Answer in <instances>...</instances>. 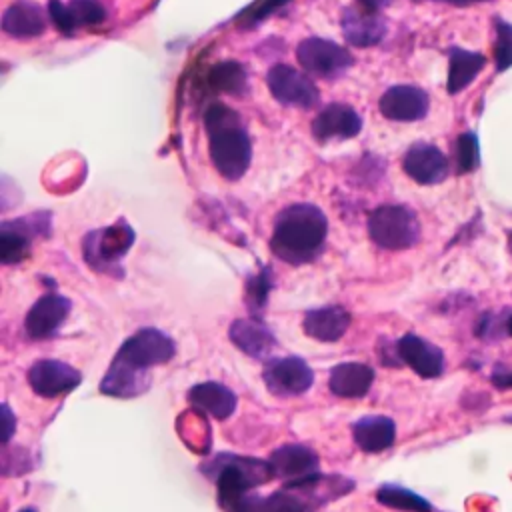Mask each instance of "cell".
I'll use <instances>...</instances> for the list:
<instances>
[{"label":"cell","instance_id":"1","mask_svg":"<svg viewBox=\"0 0 512 512\" xmlns=\"http://www.w3.org/2000/svg\"><path fill=\"white\" fill-rule=\"evenodd\" d=\"M354 480L342 474H314L298 482H284L272 494L242 492L232 498L220 500L224 512H314L324 504L342 498L354 490Z\"/></svg>","mask_w":512,"mask_h":512},{"label":"cell","instance_id":"2","mask_svg":"<svg viewBox=\"0 0 512 512\" xmlns=\"http://www.w3.org/2000/svg\"><path fill=\"white\" fill-rule=\"evenodd\" d=\"M328 232L326 214L308 202L282 208L272 226L270 250L284 262L300 266L312 262L324 246Z\"/></svg>","mask_w":512,"mask_h":512},{"label":"cell","instance_id":"3","mask_svg":"<svg viewBox=\"0 0 512 512\" xmlns=\"http://www.w3.org/2000/svg\"><path fill=\"white\" fill-rule=\"evenodd\" d=\"M208 150L214 168L226 180H240L250 168L252 144L242 118L230 106L214 102L204 112Z\"/></svg>","mask_w":512,"mask_h":512},{"label":"cell","instance_id":"4","mask_svg":"<svg viewBox=\"0 0 512 512\" xmlns=\"http://www.w3.org/2000/svg\"><path fill=\"white\" fill-rule=\"evenodd\" d=\"M200 472L214 480L218 490V500L250 492L256 486L266 484L274 478L272 466L268 460L238 456V454H218L210 462L200 466Z\"/></svg>","mask_w":512,"mask_h":512},{"label":"cell","instance_id":"5","mask_svg":"<svg viewBox=\"0 0 512 512\" xmlns=\"http://www.w3.org/2000/svg\"><path fill=\"white\" fill-rule=\"evenodd\" d=\"M132 244L134 230L124 218H120L106 228L88 232L82 240V254L92 270L110 276H122L120 260L124 258V254H128Z\"/></svg>","mask_w":512,"mask_h":512},{"label":"cell","instance_id":"6","mask_svg":"<svg viewBox=\"0 0 512 512\" xmlns=\"http://www.w3.org/2000/svg\"><path fill=\"white\" fill-rule=\"evenodd\" d=\"M174 354H176L174 340L166 332L148 326L128 336L118 348L112 362L132 372L152 376V368L170 362Z\"/></svg>","mask_w":512,"mask_h":512},{"label":"cell","instance_id":"7","mask_svg":"<svg viewBox=\"0 0 512 512\" xmlns=\"http://www.w3.org/2000/svg\"><path fill=\"white\" fill-rule=\"evenodd\" d=\"M368 234L384 250H406L420 238V222L404 204H382L368 216Z\"/></svg>","mask_w":512,"mask_h":512},{"label":"cell","instance_id":"8","mask_svg":"<svg viewBox=\"0 0 512 512\" xmlns=\"http://www.w3.org/2000/svg\"><path fill=\"white\" fill-rule=\"evenodd\" d=\"M262 380L272 396L292 398L312 388L314 370L300 356H274L264 362Z\"/></svg>","mask_w":512,"mask_h":512},{"label":"cell","instance_id":"9","mask_svg":"<svg viewBox=\"0 0 512 512\" xmlns=\"http://www.w3.org/2000/svg\"><path fill=\"white\" fill-rule=\"evenodd\" d=\"M296 58L304 72L324 80L342 76L354 62L344 46L318 36L304 38L296 46Z\"/></svg>","mask_w":512,"mask_h":512},{"label":"cell","instance_id":"10","mask_svg":"<svg viewBox=\"0 0 512 512\" xmlns=\"http://www.w3.org/2000/svg\"><path fill=\"white\" fill-rule=\"evenodd\" d=\"M26 380L34 394L52 400L76 390L82 382V372L68 362L56 358H42L28 368Z\"/></svg>","mask_w":512,"mask_h":512},{"label":"cell","instance_id":"11","mask_svg":"<svg viewBox=\"0 0 512 512\" xmlns=\"http://www.w3.org/2000/svg\"><path fill=\"white\" fill-rule=\"evenodd\" d=\"M266 84L270 94L284 106L312 108L320 100L316 84L300 70L288 64H276L268 70Z\"/></svg>","mask_w":512,"mask_h":512},{"label":"cell","instance_id":"12","mask_svg":"<svg viewBox=\"0 0 512 512\" xmlns=\"http://www.w3.org/2000/svg\"><path fill=\"white\" fill-rule=\"evenodd\" d=\"M72 310V302L56 292L40 296L24 318V330L32 340H46L56 336Z\"/></svg>","mask_w":512,"mask_h":512},{"label":"cell","instance_id":"13","mask_svg":"<svg viewBox=\"0 0 512 512\" xmlns=\"http://www.w3.org/2000/svg\"><path fill=\"white\" fill-rule=\"evenodd\" d=\"M36 232H48V218L28 214L26 218L2 222L0 226V262L10 266L22 262L30 252V242Z\"/></svg>","mask_w":512,"mask_h":512},{"label":"cell","instance_id":"14","mask_svg":"<svg viewBox=\"0 0 512 512\" xmlns=\"http://www.w3.org/2000/svg\"><path fill=\"white\" fill-rule=\"evenodd\" d=\"M274 478L284 482H298L320 472V456L306 444H282L268 456Z\"/></svg>","mask_w":512,"mask_h":512},{"label":"cell","instance_id":"15","mask_svg":"<svg viewBox=\"0 0 512 512\" xmlns=\"http://www.w3.org/2000/svg\"><path fill=\"white\" fill-rule=\"evenodd\" d=\"M428 94L412 84L390 86L378 100V110L392 122H416L428 114Z\"/></svg>","mask_w":512,"mask_h":512},{"label":"cell","instance_id":"16","mask_svg":"<svg viewBox=\"0 0 512 512\" xmlns=\"http://www.w3.org/2000/svg\"><path fill=\"white\" fill-rule=\"evenodd\" d=\"M228 338L240 352L264 362L274 358V350L278 346L274 332L256 316L236 318L228 328Z\"/></svg>","mask_w":512,"mask_h":512},{"label":"cell","instance_id":"17","mask_svg":"<svg viewBox=\"0 0 512 512\" xmlns=\"http://www.w3.org/2000/svg\"><path fill=\"white\" fill-rule=\"evenodd\" d=\"M396 352L400 362L420 378H438L444 372V352L418 334L410 332L398 338Z\"/></svg>","mask_w":512,"mask_h":512},{"label":"cell","instance_id":"18","mask_svg":"<svg viewBox=\"0 0 512 512\" xmlns=\"http://www.w3.org/2000/svg\"><path fill=\"white\" fill-rule=\"evenodd\" d=\"M48 18L62 34H74L78 28L98 26L106 20V8L100 0H60L48 2Z\"/></svg>","mask_w":512,"mask_h":512},{"label":"cell","instance_id":"19","mask_svg":"<svg viewBox=\"0 0 512 512\" xmlns=\"http://www.w3.org/2000/svg\"><path fill=\"white\" fill-rule=\"evenodd\" d=\"M360 130H362L360 114L344 102H332L324 106L312 120V134L318 142L348 140V138H354Z\"/></svg>","mask_w":512,"mask_h":512},{"label":"cell","instance_id":"20","mask_svg":"<svg viewBox=\"0 0 512 512\" xmlns=\"http://www.w3.org/2000/svg\"><path fill=\"white\" fill-rule=\"evenodd\" d=\"M402 168L414 182L432 186L448 176V158L438 146L416 142L406 150Z\"/></svg>","mask_w":512,"mask_h":512},{"label":"cell","instance_id":"21","mask_svg":"<svg viewBox=\"0 0 512 512\" xmlns=\"http://www.w3.org/2000/svg\"><path fill=\"white\" fill-rule=\"evenodd\" d=\"M342 34L348 44L368 48L384 38L386 20L378 14V10L366 8L362 4L348 6L342 14Z\"/></svg>","mask_w":512,"mask_h":512},{"label":"cell","instance_id":"22","mask_svg":"<svg viewBox=\"0 0 512 512\" xmlns=\"http://www.w3.org/2000/svg\"><path fill=\"white\" fill-rule=\"evenodd\" d=\"M48 10L34 0H16L2 14V30L12 38H36L46 30Z\"/></svg>","mask_w":512,"mask_h":512},{"label":"cell","instance_id":"23","mask_svg":"<svg viewBox=\"0 0 512 512\" xmlns=\"http://www.w3.org/2000/svg\"><path fill=\"white\" fill-rule=\"evenodd\" d=\"M352 316L342 306L312 308L302 318V330L308 338L318 342H336L350 328Z\"/></svg>","mask_w":512,"mask_h":512},{"label":"cell","instance_id":"24","mask_svg":"<svg viewBox=\"0 0 512 512\" xmlns=\"http://www.w3.org/2000/svg\"><path fill=\"white\" fill-rule=\"evenodd\" d=\"M186 398L196 410H200L202 414H208L216 420L230 418L238 406L236 394L226 384L214 382V380L194 384L188 390Z\"/></svg>","mask_w":512,"mask_h":512},{"label":"cell","instance_id":"25","mask_svg":"<svg viewBox=\"0 0 512 512\" xmlns=\"http://www.w3.org/2000/svg\"><path fill=\"white\" fill-rule=\"evenodd\" d=\"M374 382V368L364 362H340L330 368L328 388L338 398H362Z\"/></svg>","mask_w":512,"mask_h":512},{"label":"cell","instance_id":"26","mask_svg":"<svg viewBox=\"0 0 512 512\" xmlns=\"http://www.w3.org/2000/svg\"><path fill=\"white\" fill-rule=\"evenodd\" d=\"M352 438L362 452L378 454L392 448L396 440V424L384 414H366L352 424Z\"/></svg>","mask_w":512,"mask_h":512},{"label":"cell","instance_id":"27","mask_svg":"<svg viewBox=\"0 0 512 512\" xmlns=\"http://www.w3.org/2000/svg\"><path fill=\"white\" fill-rule=\"evenodd\" d=\"M448 80H446V88L450 94H458L462 92L486 66V56L480 52H472V50H464L458 46H452L448 52Z\"/></svg>","mask_w":512,"mask_h":512},{"label":"cell","instance_id":"28","mask_svg":"<svg viewBox=\"0 0 512 512\" xmlns=\"http://www.w3.org/2000/svg\"><path fill=\"white\" fill-rule=\"evenodd\" d=\"M376 500L386 508L402 512H434L432 504L424 496L398 484H382L376 490Z\"/></svg>","mask_w":512,"mask_h":512},{"label":"cell","instance_id":"29","mask_svg":"<svg viewBox=\"0 0 512 512\" xmlns=\"http://www.w3.org/2000/svg\"><path fill=\"white\" fill-rule=\"evenodd\" d=\"M208 86L214 92L242 94L246 90V70L234 60L218 62L208 72Z\"/></svg>","mask_w":512,"mask_h":512},{"label":"cell","instance_id":"30","mask_svg":"<svg viewBox=\"0 0 512 512\" xmlns=\"http://www.w3.org/2000/svg\"><path fill=\"white\" fill-rule=\"evenodd\" d=\"M270 288H272V274L268 268H262L256 276H250V280L246 284V304H248V310L252 312V316L260 318L258 312L266 306Z\"/></svg>","mask_w":512,"mask_h":512},{"label":"cell","instance_id":"31","mask_svg":"<svg viewBox=\"0 0 512 512\" xmlns=\"http://www.w3.org/2000/svg\"><path fill=\"white\" fill-rule=\"evenodd\" d=\"M456 170L460 174H468L478 168L480 164V144L474 132H464L456 140Z\"/></svg>","mask_w":512,"mask_h":512},{"label":"cell","instance_id":"32","mask_svg":"<svg viewBox=\"0 0 512 512\" xmlns=\"http://www.w3.org/2000/svg\"><path fill=\"white\" fill-rule=\"evenodd\" d=\"M496 70L504 72L512 66V24L496 18V44H494Z\"/></svg>","mask_w":512,"mask_h":512},{"label":"cell","instance_id":"33","mask_svg":"<svg viewBox=\"0 0 512 512\" xmlns=\"http://www.w3.org/2000/svg\"><path fill=\"white\" fill-rule=\"evenodd\" d=\"M288 0H254L252 4H248L238 16L236 22L242 26H254L258 22H262L264 18H268L270 14H274L278 8H282Z\"/></svg>","mask_w":512,"mask_h":512},{"label":"cell","instance_id":"34","mask_svg":"<svg viewBox=\"0 0 512 512\" xmlns=\"http://www.w3.org/2000/svg\"><path fill=\"white\" fill-rule=\"evenodd\" d=\"M2 418H4V434H2V442L4 446L10 442V438L14 436V430H16V416L14 412L10 410V406L4 402L2 404Z\"/></svg>","mask_w":512,"mask_h":512},{"label":"cell","instance_id":"35","mask_svg":"<svg viewBox=\"0 0 512 512\" xmlns=\"http://www.w3.org/2000/svg\"><path fill=\"white\" fill-rule=\"evenodd\" d=\"M492 384L496 388H512V370H494Z\"/></svg>","mask_w":512,"mask_h":512},{"label":"cell","instance_id":"36","mask_svg":"<svg viewBox=\"0 0 512 512\" xmlns=\"http://www.w3.org/2000/svg\"><path fill=\"white\" fill-rule=\"evenodd\" d=\"M362 6H366V8H372V10H380V8H384V6H388L392 0H358Z\"/></svg>","mask_w":512,"mask_h":512},{"label":"cell","instance_id":"37","mask_svg":"<svg viewBox=\"0 0 512 512\" xmlns=\"http://www.w3.org/2000/svg\"><path fill=\"white\" fill-rule=\"evenodd\" d=\"M450 4H458V6H466V4H472V2H482V0H446Z\"/></svg>","mask_w":512,"mask_h":512},{"label":"cell","instance_id":"38","mask_svg":"<svg viewBox=\"0 0 512 512\" xmlns=\"http://www.w3.org/2000/svg\"><path fill=\"white\" fill-rule=\"evenodd\" d=\"M506 330H508V334L512 336V314H510L508 320H506Z\"/></svg>","mask_w":512,"mask_h":512},{"label":"cell","instance_id":"39","mask_svg":"<svg viewBox=\"0 0 512 512\" xmlns=\"http://www.w3.org/2000/svg\"><path fill=\"white\" fill-rule=\"evenodd\" d=\"M18 512H38V508H36V506H26V508H22V510H18Z\"/></svg>","mask_w":512,"mask_h":512},{"label":"cell","instance_id":"40","mask_svg":"<svg viewBox=\"0 0 512 512\" xmlns=\"http://www.w3.org/2000/svg\"><path fill=\"white\" fill-rule=\"evenodd\" d=\"M510 248H512V236H510Z\"/></svg>","mask_w":512,"mask_h":512}]
</instances>
